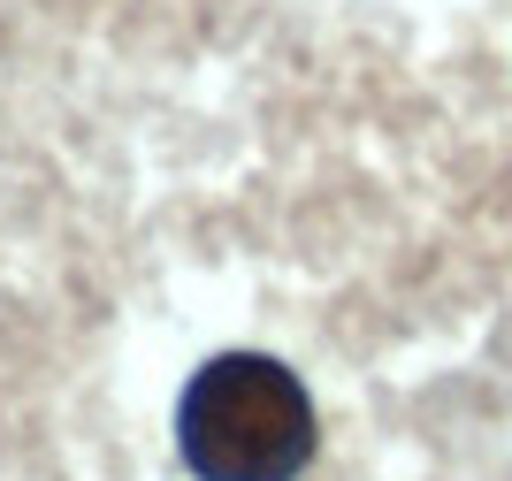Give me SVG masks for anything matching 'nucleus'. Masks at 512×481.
Returning a JSON list of instances; mask_svg holds the SVG:
<instances>
[{
    "label": "nucleus",
    "instance_id": "nucleus-1",
    "mask_svg": "<svg viewBox=\"0 0 512 481\" xmlns=\"http://www.w3.org/2000/svg\"><path fill=\"white\" fill-rule=\"evenodd\" d=\"M314 443V398L283 359L222 352L184 382L176 451L199 481H299L314 466Z\"/></svg>",
    "mask_w": 512,
    "mask_h": 481
}]
</instances>
